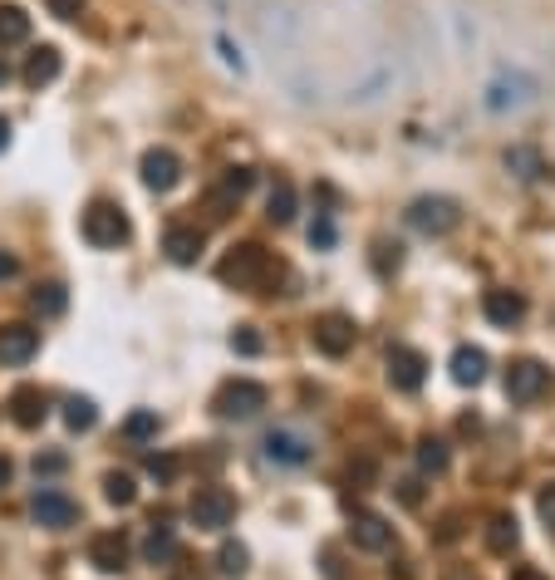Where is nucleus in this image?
I'll return each mask as SVG.
<instances>
[{
	"instance_id": "f257e3e1",
	"label": "nucleus",
	"mask_w": 555,
	"mask_h": 580,
	"mask_svg": "<svg viewBox=\"0 0 555 580\" xmlns=\"http://www.w3.org/2000/svg\"><path fill=\"white\" fill-rule=\"evenodd\" d=\"M271 276H276V261H271V251L256 246V241L231 246L222 256V266H217V281H222V286H236V290H261Z\"/></svg>"
},
{
	"instance_id": "f03ea898",
	"label": "nucleus",
	"mask_w": 555,
	"mask_h": 580,
	"mask_svg": "<svg viewBox=\"0 0 555 580\" xmlns=\"http://www.w3.org/2000/svg\"><path fill=\"white\" fill-rule=\"evenodd\" d=\"M79 232H84V241L89 246H99V251H118L128 236H133V227H128V212L118 207V202H89L84 207V217H79Z\"/></svg>"
},
{
	"instance_id": "7ed1b4c3",
	"label": "nucleus",
	"mask_w": 555,
	"mask_h": 580,
	"mask_svg": "<svg viewBox=\"0 0 555 580\" xmlns=\"http://www.w3.org/2000/svg\"><path fill=\"white\" fill-rule=\"evenodd\" d=\"M403 222L413 227L418 236H447L457 232V222H462V207L452 202V197H413L408 202V212H403Z\"/></svg>"
},
{
	"instance_id": "20e7f679",
	"label": "nucleus",
	"mask_w": 555,
	"mask_h": 580,
	"mask_svg": "<svg viewBox=\"0 0 555 580\" xmlns=\"http://www.w3.org/2000/svg\"><path fill=\"white\" fill-rule=\"evenodd\" d=\"M261 408H266V384H256V379H226L212 399V413L226 423L231 418H256Z\"/></svg>"
},
{
	"instance_id": "39448f33",
	"label": "nucleus",
	"mask_w": 555,
	"mask_h": 580,
	"mask_svg": "<svg viewBox=\"0 0 555 580\" xmlns=\"http://www.w3.org/2000/svg\"><path fill=\"white\" fill-rule=\"evenodd\" d=\"M187 517L197 531H226V526L236 522V497L226 492V487H202L192 502H187Z\"/></svg>"
},
{
	"instance_id": "423d86ee",
	"label": "nucleus",
	"mask_w": 555,
	"mask_h": 580,
	"mask_svg": "<svg viewBox=\"0 0 555 580\" xmlns=\"http://www.w3.org/2000/svg\"><path fill=\"white\" fill-rule=\"evenodd\" d=\"M546 389H551V369L541 359H516L506 369V399L511 404H536Z\"/></svg>"
},
{
	"instance_id": "0eeeda50",
	"label": "nucleus",
	"mask_w": 555,
	"mask_h": 580,
	"mask_svg": "<svg viewBox=\"0 0 555 580\" xmlns=\"http://www.w3.org/2000/svg\"><path fill=\"white\" fill-rule=\"evenodd\" d=\"M261 448H266V458L276 467H305L315 458V438L300 433V428H271Z\"/></svg>"
},
{
	"instance_id": "6e6552de",
	"label": "nucleus",
	"mask_w": 555,
	"mask_h": 580,
	"mask_svg": "<svg viewBox=\"0 0 555 580\" xmlns=\"http://www.w3.org/2000/svg\"><path fill=\"white\" fill-rule=\"evenodd\" d=\"M30 517L40 526H50V531H69V526L79 522V502L69 492H59V487H45V492H35Z\"/></svg>"
},
{
	"instance_id": "1a4fd4ad",
	"label": "nucleus",
	"mask_w": 555,
	"mask_h": 580,
	"mask_svg": "<svg viewBox=\"0 0 555 580\" xmlns=\"http://www.w3.org/2000/svg\"><path fill=\"white\" fill-rule=\"evenodd\" d=\"M428 379V359L418 354L413 345H393L389 349V384L398 394H418Z\"/></svg>"
},
{
	"instance_id": "9d476101",
	"label": "nucleus",
	"mask_w": 555,
	"mask_h": 580,
	"mask_svg": "<svg viewBox=\"0 0 555 580\" xmlns=\"http://www.w3.org/2000/svg\"><path fill=\"white\" fill-rule=\"evenodd\" d=\"M35 354H40V330H35V325H25V320L0 325V364H5V369H20V364H30Z\"/></svg>"
},
{
	"instance_id": "9b49d317",
	"label": "nucleus",
	"mask_w": 555,
	"mask_h": 580,
	"mask_svg": "<svg viewBox=\"0 0 555 580\" xmlns=\"http://www.w3.org/2000/svg\"><path fill=\"white\" fill-rule=\"evenodd\" d=\"M138 173H143V187L148 192H172L182 182V158L172 148H148L143 163H138Z\"/></svg>"
},
{
	"instance_id": "f8f14e48",
	"label": "nucleus",
	"mask_w": 555,
	"mask_h": 580,
	"mask_svg": "<svg viewBox=\"0 0 555 580\" xmlns=\"http://www.w3.org/2000/svg\"><path fill=\"white\" fill-rule=\"evenodd\" d=\"M315 349L320 354H330V359H344L349 349H354V320L349 315H339V310H330V315H320L315 320Z\"/></svg>"
},
{
	"instance_id": "ddd939ff",
	"label": "nucleus",
	"mask_w": 555,
	"mask_h": 580,
	"mask_svg": "<svg viewBox=\"0 0 555 580\" xmlns=\"http://www.w3.org/2000/svg\"><path fill=\"white\" fill-rule=\"evenodd\" d=\"M89 566L104 576H123L128 571V536L123 531H99L89 541Z\"/></svg>"
},
{
	"instance_id": "4468645a",
	"label": "nucleus",
	"mask_w": 555,
	"mask_h": 580,
	"mask_svg": "<svg viewBox=\"0 0 555 580\" xmlns=\"http://www.w3.org/2000/svg\"><path fill=\"white\" fill-rule=\"evenodd\" d=\"M482 315H487L497 330H511V325L526 320V295H521V290H506V286L487 290V295H482Z\"/></svg>"
},
{
	"instance_id": "2eb2a0df",
	"label": "nucleus",
	"mask_w": 555,
	"mask_h": 580,
	"mask_svg": "<svg viewBox=\"0 0 555 580\" xmlns=\"http://www.w3.org/2000/svg\"><path fill=\"white\" fill-rule=\"evenodd\" d=\"M506 173L516 177V182H546L555 173L551 163H546V153L541 148H531V143H516V148H506Z\"/></svg>"
},
{
	"instance_id": "dca6fc26",
	"label": "nucleus",
	"mask_w": 555,
	"mask_h": 580,
	"mask_svg": "<svg viewBox=\"0 0 555 580\" xmlns=\"http://www.w3.org/2000/svg\"><path fill=\"white\" fill-rule=\"evenodd\" d=\"M251 187H256V173H251V168H226L222 182L212 187V212H217V217L236 212V207H241V197H246Z\"/></svg>"
},
{
	"instance_id": "f3484780",
	"label": "nucleus",
	"mask_w": 555,
	"mask_h": 580,
	"mask_svg": "<svg viewBox=\"0 0 555 580\" xmlns=\"http://www.w3.org/2000/svg\"><path fill=\"white\" fill-rule=\"evenodd\" d=\"M349 541L359 546V551H389L393 546V526L379 517V512H354V522H349Z\"/></svg>"
},
{
	"instance_id": "a211bd4d",
	"label": "nucleus",
	"mask_w": 555,
	"mask_h": 580,
	"mask_svg": "<svg viewBox=\"0 0 555 580\" xmlns=\"http://www.w3.org/2000/svg\"><path fill=\"white\" fill-rule=\"evenodd\" d=\"M10 418H15V428H40V423L50 418V399H45V389L20 384V389L10 394Z\"/></svg>"
},
{
	"instance_id": "6ab92c4d",
	"label": "nucleus",
	"mask_w": 555,
	"mask_h": 580,
	"mask_svg": "<svg viewBox=\"0 0 555 580\" xmlns=\"http://www.w3.org/2000/svg\"><path fill=\"white\" fill-rule=\"evenodd\" d=\"M202 246H207V236L197 232V227H167L163 232V251L167 261H177V266H197V256H202Z\"/></svg>"
},
{
	"instance_id": "aec40b11",
	"label": "nucleus",
	"mask_w": 555,
	"mask_h": 580,
	"mask_svg": "<svg viewBox=\"0 0 555 580\" xmlns=\"http://www.w3.org/2000/svg\"><path fill=\"white\" fill-rule=\"evenodd\" d=\"M59 69H64V59H59L55 45H40V50H30L25 55V69H20V79L30 84V89H45V84H55Z\"/></svg>"
},
{
	"instance_id": "412c9836",
	"label": "nucleus",
	"mask_w": 555,
	"mask_h": 580,
	"mask_svg": "<svg viewBox=\"0 0 555 580\" xmlns=\"http://www.w3.org/2000/svg\"><path fill=\"white\" fill-rule=\"evenodd\" d=\"M447 369H452V384L472 389V384H482V379H487V354H482L477 345H457Z\"/></svg>"
},
{
	"instance_id": "4be33fe9",
	"label": "nucleus",
	"mask_w": 555,
	"mask_h": 580,
	"mask_svg": "<svg viewBox=\"0 0 555 580\" xmlns=\"http://www.w3.org/2000/svg\"><path fill=\"white\" fill-rule=\"evenodd\" d=\"M143 561H148V566H167V561H177V531H172L167 522L148 526V536H143Z\"/></svg>"
},
{
	"instance_id": "5701e85b",
	"label": "nucleus",
	"mask_w": 555,
	"mask_h": 580,
	"mask_svg": "<svg viewBox=\"0 0 555 580\" xmlns=\"http://www.w3.org/2000/svg\"><path fill=\"white\" fill-rule=\"evenodd\" d=\"M521 546V526H516V517L511 512H497L492 522H487V551L492 556H511Z\"/></svg>"
},
{
	"instance_id": "b1692460",
	"label": "nucleus",
	"mask_w": 555,
	"mask_h": 580,
	"mask_svg": "<svg viewBox=\"0 0 555 580\" xmlns=\"http://www.w3.org/2000/svg\"><path fill=\"white\" fill-rule=\"evenodd\" d=\"M413 453H418V472H423V477H443L447 463H452L447 443H443V438H433V433H428V438H418V448H413Z\"/></svg>"
},
{
	"instance_id": "393cba45",
	"label": "nucleus",
	"mask_w": 555,
	"mask_h": 580,
	"mask_svg": "<svg viewBox=\"0 0 555 580\" xmlns=\"http://www.w3.org/2000/svg\"><path fill=\"white\" fill-rule=\"evenodd\" d=\"M295 182H285V177H276V187H271V197H266V217L276 222V227H285V222H295Z\"/></svg>"
},
{
	"instance_id": "a878e982",
	"label": "nucleus",
	"mask_w": 555,
	"mask_h": 580,
	"mask_svg": "<svg viewBox=\"0 0 555 580\" xmlns=\"http://www.w3.org/2000/svg\"><path fill=\"white\" fill-rule=\"evenodd\" d=\"M64 305H69V290L59 286V281H45V286H35V295H30V310L45 315V320L64 315Z\"/></svg>"
},
{
	"instance_id": "bb28decb",
	"label": "nucleus",
	"mask_w": 555,
	"mask_h": 580,
	"mask_svg": "<svg viewBox=\"0 0 555 580\" xmlns=\"http://www.w3.org/2000/svg\"><path fill=\"white\" fill-rule=\"evenodd\" d=\"M94 423H99V408H94V399H84V394L64 399V428H69V433H89Z\"/></svg>"
},
{
	"instance_id": "cd10ccee",
	"label": "nucleus",
	"mask_w": 555,
	"mask_h": 580,
	"mask_svg": "<svg viewBox=\"0 0 555 580\" xmlns=\"http://www.w3.org/2000/svg\"><path fill=\"white\" fill-rule=\"evenodd\" d=\"M30 40V15L20 5H0V45H20Z\"/></svg>"
},
{
	"instance_id": "c85d7f7f",
	"label": "nucleus",
	"mask_w": 555,
	"mask_h": 580,
	"mask_svg": "<svg viewBox=\"0 0 555 580\" xmlns=\"http://www.w3.org/2000/svg\"><path fill=\"white\" fill-rule=\"evenodd\" d=\"M158 408H138V413H128V423H123V438L128 443H148V438H158Z\"/></svg>"
},
{
	"instance_id": "c756f323",
	"label": "nucleus",
	"mask_w": 555,
	"mask_h": 580,
	"mask_svg": "<svg viewBox=\"0 0 555 580\" xmlns=\"http://www.w3.org/2000/svg\"><path fill=\"white\" fill-rule=\"evenodd\" d=\"M104 497H109L113 507H133V502H138L133 472H109V477H104Z\"/></svg>"
},
{
	"instance_id": "7c9ffc66",
	"label": "nucleus",
	"mask_w": 555,
	"mask_h": 580,
	"mask_svg": "<svg viewBox=\"0 0 555 580\" xmlns=\"http://www.w3.org/2000/svg\"><path fill=\"white\" fill-rule=\"evenodd\" d=\"M246 566H251V551H246L241 541H222V551H217V571H222V576H246Z\"/></svg>"
},
{
	"instance_id": "2f4dec72",
	"label": "nucleus",
	"mask_w": 555,
	"mask_h": 580,
	"mask_svg": "<svg viewBox=\"0 0 555 580\" xmlns=\"http://www.w3.org/2000/svg\"><path fill=\"white\" fill-rule=\"evenodd\" d=\"M148 477H153V482H177V472H182V463H177V458H172V453H148Z\"/></svg>"
},
{
	"instance_id": "473e14b6",
	"label": "nucleus",
	"mask_w": 555,
	"mask_h": 580,
	"mask_svg": "<svg viewBox=\"0 0 555 580\" xmlns=\"http://www.w3.org/2000/svg\"><path fill=\"white\" fill-rule=\"evenodd\" d=\"M231 349H236V354H261L266 340H261L256 325H236V330H231Z\"/></svg>"
},
{
	"instance_id": "72a5a7b5",
	"label": "nucleus",
	"mask_w": 555,
	"mask_h": 580,
	"mask_svg": "<svg viewBox=\"0 0 555 580\" xmlns=\"http://www.w3.org/2000/svg\"><path fill=\"white\" fill-rule=\"evenodd\" d=\"M398 251H403L398 241H374V271H379V276H389V271H398V261H403Z\"/></svg>"
},
{
	"instance_id": "f704fd0d",
	"label": "nucleus",
	"mask_w": 555,
	"mask_h": 580,
	"mask_svg": "<svg viewBox=\"0 0 555 580\" xmlns=\"http://www.w3.org/2000/svg\"><path fill=\"white\" fill-rule=\"evenodd\" d=\"M310 246H320V251H330V246H334V222H330V212H320V217H315V227H310Z\"/></svg>"
},
{
	"instance_id": "c9c22d12",
	"label": "nucleus",
	"mask_w": 555,
	"mask_h": 580,
	"mask_svg": "<svg viewBox=\"0 0 555 580\" xmlns=\"http://www.w3.org/2000/svg\"><path fill=\"white\" fill-rule=\"evenodd\" d=\"M457 536H462V517H457V512H447L443 522H438V531H433V541H443V546H452Z\"/></svg>"
},
{
	"instance_id": "e433bc0d",
	"label": "nucleus",
	"mask_w": 555,
	"mask_h": 580,
	"mask_svg": "<svg viewBox=\"0 0 555 580\" xmlns=\"http://www.w3.org/2000/svg\"><path fill=\"white\" fill-rule=\"evenodd\" d=\"M374 472H379L374 458H359V463L349 467V482H354V487H374Z\"/></svg>"
},
{
	"instance_id": "4c0bfd02",
	"label": "nucleus",
	"mask_w": 555,
	"mask_h": 580,
	"mask_svg": "<svg viewBox=\"0 0 555 580\" xmlns=\"http://www.w3.org/2000/svg\"><path fill=\"white\" fill-rule=\"evenodd\" d=\"M64 467H69V458H64V453H45V458H35V477H40V472L50 477V472H64Z\"/></svg>"
},
{
	"instance_id": "58836bf2",
	"label": "nucleus",
	"mask_w": 555,
	"mask_h": 580,
	"mask_svg": "<svg viewBox=\"0 0 555 580\" xmlns=\"http://www.w3.org/2000/svg\"><path fill=\"white\" fill-rule=\"evenodd\" d=\"M79 10H84V0H50V15L59 20H79Z\"/></svg>"
},
{
	"instance_id": "ea45409f",
	"label": "nucleus",
	"mask_w": 555,
	"mask_h": 580,
	"mask_svg": "<svg viewBox=\"0 0 555 580\" xmlns=\"http://www.w3.org/2000/svg\"><path fill=\"white\" fill-rule=\"evenodd\" d=\"M536 507H541V522L555 531V482L546 487V492H541V502H536Z\"/></svg>"
},
{
	"instance_id": "a19ab883",
	"label": "nucleus",
	"mask_w": 555,
	"mask_h": 580,
	"mask_svg": "<svg viewBox=\"0 0 555 580\" xmlns=\"http://www.w3.org/2000/svg\"><path fill=\"white\" fill-rule=\"evenodd\" d=\"M20 276V256L15 251H0V281H15Z\"/></svg>"
},
{
	"instance_id": "79ce46f5",
	"label": "nucleus",
	"mask_w": 555,
	"mask_h": 580,
	"mask_svg": "<svg viewBox=\"0 0 555 580\" xmlns=\"http://www.w3.org/2000/svg\"><path fill=\"white\" fill-rule=\"evenodd\" d=\"M511 580H551V576H546V571H536V566H516Z\"/></svg>"
},
{
	"instance_id": "37998d69",
	"label": "nucleus",
	"mask_w": 555,
	"mask_h": 580,
	"mask_svg": "<svg viewBox=\"0 0 555 580\" xmlns=\"http://www.w3.org/2000/svg\"><path fill=\"white\" fill-rule=\"evenodd\" d=\"M398 497H403L408 507H418V482H398Z\"/></svg>"
},
{
	"instance_id": "c03bdc74",
	"label": "nucleus",
	"mask_w": 555,
	"mask_h": 580,
	"mask_svg": "<svg viewBox=\"0 0 555 580\" xmlns=\"http://www.w3.org/2000/svg\"><path fill=\"white\" fill-rule=\"evenodd\" d=\"M443 580H477V576H472V566H447Z\"/></svg>"
},
{
	"instance_id": "a18cd8bd",
	"label": "nucleus",
	"mask_w": 555,
	"mask_h": 580,
	"mask_svg": "<svg viewBox=\"0 0 555 580\" xmlns=\"http://www.w3.org/2000/svg\"><path fill=\"white\" fill-rule=\"evenodd\" d=\"M10 477H15V463H10V458L0 453V487H10Z\"/></svg>"
},
{
	"instance_id": "49530a36",
	"label": "nucleus",
	"mask_w": 555,
	"mask_h": 580,
	"mask_svg": "<svg viewBox=\"0 0 555 580\" xmlns=\"http://www.w3.org/2000/svg\"><path fill=\"white\" fill-rule=\"evenodd\" d=\"M172 580H202V571H197V566H177V576Z\"/></svg>"
},
{
	"instance_id": "de8ad7c7",
	"label": "nucleus",
	"mask_w": 555,
	"mask_h": 580,
	"mask_svg": "<svg viewBox=\"0 0 555 580\" xmlns=\"http://www.w3.org/2000/svg\"><path fill=\"white\" fill-rule=\"evenodd\" d=\"M5 148H10V118L0 114V153H5Z\"/></svg>"
},
{
	"instance_id": "09e8293b",
	"label": "nucleus",
	"mask_w": 555,
	"mask_h": 580,
	"mask_svg": "<svg viewBox=\"0 0 555 580\" xmlns=\"http://www.w3.org/2000/svg\"><path fill=\"white\" fill-rule=\"evenodd\" d=\"M5 79H10V69H5V59H0V84H5Z\"/></svg>"
}]
</instances>
